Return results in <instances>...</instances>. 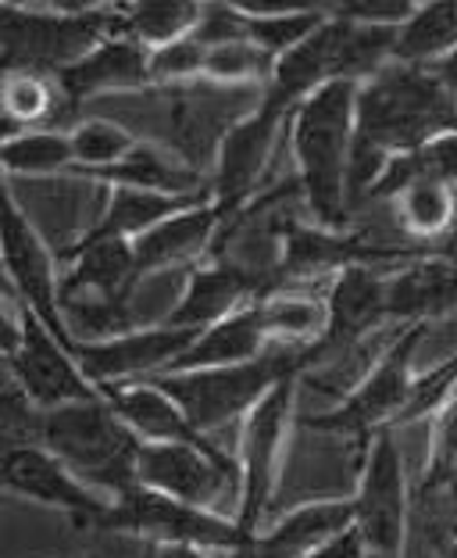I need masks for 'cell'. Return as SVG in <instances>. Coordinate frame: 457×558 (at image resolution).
<instances>
[{"label":"cell","instance_id":"cell-5","mask_svg":"<svg viewBox=\"0 0 457 558\" xmlns=\"http://www.w3.org/2000/svg\"><path fill=\"white\" fill-rule=\"evenodd\" d=\"M100 530H125V534H144L158 544H186V548H219L236 551L250 541L244 530L228 519L211 515L197 505L175 501L169 494H158L150 487H136L108 505Z\"/></svg>","mask_w":457,"mask_h":558},{"label":"cell","instance_id":"cell-31","mask_svg":"<svg viewBox=\"0 0 457 558\" xmlns=\"http://www.w3.org/2000/svg\"><path fill=\"white\" fill-rule=\"evenodd\" d=\"M247 19H250V44L264 50L272 61L283 58L286 50L300 47L325 22L319 8H300V11L279 8L272 15H247Z\"/></svg>","mask_w":457,"mask_h":558},{"label":"cell","instance_id":"cell-37","mask_svg":"<svg viewBox=\"0 0 457 558\" xmlns=\"http://www.w3.org/2000/svg\"><path fill=\"white\" fill-rule=\"evenodd\" d=\"M194 36L205 47H222V44H239L250 40V19L239 8L228 4H205L200 8V22Z\"/></svg>","mask_w":457,"mask_h":558},{"label":"cell","instance_id":"cell-14","mask_svg":"<svg viewBox=\"0 0 457 558\" xmlns=\"http://www.w3.org/2000/svg\"><path fill=\"white\" fill-rule=\"evenodd\" d=\"M289 119L286 111H279L275 105H264L254 111L250 119L225 133L222 140V155H219V175H214V208L222 215L236 211L258 186L264 161H269L279 125Z\"/></svg>","mask_w":457,"mask_h":558},{"label":"cell","instance_id":"cell-35","mask_svg":"<svg viewBox=\"0 0 457 558\" xmlns=\"http://www.w3.org/2000/svg\"><path fill=\"white\" fill-rule=\"evenodd\" d=\"M275 61L258 50L250 40L239 44H222V47H208V65L205 75L222 83H247V80H261V75H272Z\"/></svg>","mask_w":457,"mask_h":558},{"label":"cell","instance_id":"cell-43","mask_svg":"<svg viewBox=\"0 0 457 558\" xmlns=\"http://www.w3.org/2000/svg\"><path fill=\"white\" fill-rule=\"evenodd\" d=\"M440 255H443V258H454V262H457V230H454V233L447 236V244H443V251H440Z\"/></svg>","mask_w":457,"mask_h":558},{"label":"cell","instance_id":"cell-28","mask_svg":"<svg viewBox=\"0 0 457 558\" xmlns=\"http://www.w3.org/2000/svg\"><path fill=\"white\" fill-rule=\"evenodd\" d=\"M75 165L72 158V136L58 130H36L15 133L0 140V169L15 175H50Z\"/></svg>","mask_w":457,"mask_h":558},{"label":"cell","instance_id":"cell-27","mask_svg":"<svg viewBox=\"0 0 457 558\" xmlns=\"http://www.w3.org/2000/svg\"><path fill=\"white\" fill-rule=\"evenodd\" d=\"M200 8L205 4H186V0H147V4H133L129 15L122 19V33L133 36L147 50H155L194 33L200 22Z\"/></svg>","mask_w":457,"mask_h":558},{"label":"cell","instance_id":"cell-6","mask_svg":"<svg viewBox=\"0 0 457 558\" xmlns=\"http://www.w3.org/2000/svg\"><path fill=\"white\" fill-rule=\"evenodd\" d=\"M0 258H4L8 279L22 308H29L65 348H75L65 326V312H61V283L54 279L50 251L8 186H0Z\"/></svg>","mask_w":457,"mask_h":558},{"label":"cell","instance_id":"cell-19","mask_svg":"<svg viewBox=\"0 0 457 558\" xmlns=\"http://www.w3.org/2000/svg\"><path fill=\"white\" fill-rule=\"evenodd\" d=\"M264 337L269 333H264L261 304H247V308L233 312L228 319L208 326L164 373H194V369H214V365L250 362L264 354Z\"/></svg>","mask_w":457,"mask_h":558},{"label":"cell","instance_id":"cell-11","mask_svg":"<svg viewBox=\"0 0 457 558\" xmlns=\"http://www.w3.org/2000/svg\"><path fill=\"white\" fill-rule=\"evenodd\" d=\"M354 526L361 530L368 551L397 555L404 534H408V498H404V465L400 451L393 444L390 429H379V437L368 451L358 501H354Z\"/></svg>","mask_w":457,"mask_h":558},{"label":"cell","instance_id":"cell-26","mask_svg":"<svg viewBox=\"0 0 457 558\" xmlns=\"http://www.w3.org/2000/svg\"><path fill=\"white\" fill-rule=\"evenodd\" d=\"M411 183H443L457 186V130L429 140L425 147L411 150V155H397L375 183L368 201H393L404 194Z\"/></svg>","mask_w":457,"mask_h":558},{"label":"cell","instance_id":"cell-38","mask_svg":"<svg viewBox=\"0 0 457 558\" xmlns=\"http://www.w3.org/2000/svg\"><path fill=\"white\" fill-rule=\"evenodd\" d=\"M368 555V544L361 537L358 526H347L339 530V534H333L325 544H319L308 558H365Z\"/></svg>","mask_w":457,"mask_h":558},{"label":"cell","instance_id":"cell-30","mask_svg":"<svg viewBox=\"0 0 457 558\" xmlns=\"http://www.w3.org/2000/svg\"><path fill=\"white\" fill-rule=\"evenodd\" d=\"M58 108V90L47 75L33 69H15L0 80V111L15 125H36Z\"/></svg>","mask_w":457,"mask_h":558},{"label":"cell","instance_id":"cell-21","mask_svg":"<svg viewBox=\"0 0 457 558\" xmlns=\"http://www.w3.org/2000/svg\"><path fill=\"white\" fill-rule=\"evenodd\" d=\"M457 308V262L425 258L400 276L386 279V315L408 323H425Z\"/></svg>","mask_w":457,"mask_h":558},{"label":"cell","instance_id":"cell-9","mask_svg":"<svg viewBox=\"0 0 457 558\" xmlns=\"http://www.w3.org/2000/svg\"><path fill=\"white\" fill-rule=\"evenodd\" d=\"M425 337V323H411L397 344L386 351V359L375 365L372 376L354 390V395L339 404L333 415L319 418H304V426L325 429V434H368V429L400 418V412L408 409L411 398V354L418 348V340Z\"/></svg>","mask_w":457,"mask_h":558},{"label":"cell","instance_id":"cell-3","mask_svg":"<svg viewBox=\"0 0 457 558\" xmlns=\"http://www.w3.org/2000/svg\"><path fill=\"white\" fill-rule=\"evenodd\" d=\"M44 448L83 484L122 498L139 487V440L108 398L61 404L44 412Z\"/></svg>","mask_w":457,"mask_h":558},{"label":"cell","instance_id":"cell-34","mask_svg":"<svg viewBox=\"0 0 457 558\" xmlns=\"http://www.w3.org/2000/svg\"><path fill=\"white\" fill-rule=\"evenodd\" d=\"M258 304L269 337H314L329 323V308L314 298H269Z\"/></svg>","mask_w":457,"mask_h":558},{"label":"cell","instance_id":"cell-15","mask_svg":"<svg viewBox=\"0 0 457 558\" xmlns=\"http://www.w3.org/2000/svg\"><path fill=\"white\" fill-rule=\"evenodd\" d=\"M150 83V50L133 36H104L79 61L58 69V86L65 100H86L108 90H136Z\"/></svg>","mask_w":457,"mask_h":558},{"label":"cell","instance_id":"cell-4","mask_svg":"<svg viewBox=\"0 0 457 558\" xmlns=\"http://www.w3.org/2000/svg\"><path fill=\"white\" fill-rule=\"evenodd\" d=\"M314 348H279L264 351L258 359L239 365H214V369H194V373H161L147 384L164 390L189 418V426L200 434H214V429L228 426L239 415H250L269 390L286 376H297L304 365L314 359Z\"/></svg>","mask_w":457,"mask_h":558},{"label":"cell","instance_id":"cell-22","mask_svg":"<svg viewBox=\"0 0 457 558\" xmlns=\"http://www.w3.org/2000/svg\"><path fill=\"white\" fill-rule=\"evenodd\" d=\"M222 219L225 215L214 208V201H205V205L186 208L180 215H172V219H164L161 226H155L150 233L136 236L133 240V258H136L139 276L200 251L214 236Z\"/></svg>","mask_w":457,"mask_h":558},{"label":"cell","instance_id":"cell-45","mask_svg":"<svg viewBox=\"0 0 457 558\" xmlns=\"http://www.w3.org/2000/svg\"><path fill=\"white\" fill-rule=\"evenodd\" d=\"M365 558H397V555H386V551H368Z\"/></svg>","mask_w":457,"mask_h":558},{"label":"cell","instance_id":"cell-16","mask_svg":"<svg viewBox=\"0 0 457 558\" xmlns=\"http://www.w3.org/2000/svg\"><path fill=\"white\" fill-rule=\"evenodd\" d=\"M104 398L119 418L144 444H194L205 451H222L211 437L189 426V418L164 390L155 384H133V387H104Z\"/></svg>","mask_w":457,"mask_h":558},{"label":"cell","instance_id":"cell-36","mask_svg":"<svg viewBox=\"0 0 457 558\" xmlns=\"http://www.w3.org/2000/svg\"><path fill=\"white\" fill-rule=\"evenodd\" d=\"M208 65V47L197 40L194 33L183 40H172L164 47L150 50V80H186V75H200Z\"/></svg>","mask_w":457,"mask_h":558},{"label":"cell","instance_id":"cell-7","mask_svg":"<svg viewBox=\"0 0 457 558\" xmlns=\"http://www.w3.org/2000/svg\"><path fill=\"white\" fill-rule=\"evenodd\" d=\"M289 409H294V376L279 379L247 415L244 465H239V519H236V526L244 530L247 537H258L264 509H269Z\"/></svg>","mask_w":457,"mask_h":558},{"label":"cell","instance_id":"cell-8","mask_svg":"<svg viewBox=\"0 0 457 558\" xmlns=\"http://www.w3.org/2000/svg\"><path fill=\"white\" fill-rule=\"evenodd\" d=\"M8 365L15 384L25 390V398L40 412L104 398V390H97L94 379L79 369L72 348L61 344L29 308H22V344L8 359Z\"/></svg>","mask_w":457,"mask_h":558},{"label":"cell","instance_id":"cell-42","mask_svg":"<svg viewBox=\"0 0 457 558\" xmlns=\"http://www.w3.org/2000/svg\"><path fill=\"white\" fill-rule=\"evenodd\" d=\"M0 301H18V294H15V287H11V279H8V269H4V258H0Z\"/></svg>","mask_w":457,"mask_h":558},{"label":"cell","instance_id":"cell-12","mask_svg":"<svg viewBox=\"0 0 457 558\" xmlns=\"http://www.w3.org/2000/svg\"><path fill=\"white\" fill-rule=\"evenodd\" d=\"M0 490L22 494V498L40 505H54V509H65L83 523H100L108 512V501H100L79 476H72L44 444L0 454Z\"/></svg>","mask_w":457,"mask_h":558},{"label":"cell","instance_id":"cell-20","mask_svg":"<svg viewBox=\"0 0 457 558\" xmlns=\"http://www.w3.org/2000/svg\"><path fill=\"white\" fill-rule=\"evenodd\" d=\"M325 308H329L325 337L314 351L347 344V340L361 337L365 329H372L379 319H383L386 315V279L375 276L368 265H350V269H343L339 279L333 283V294H329Z\"/></svg>","mask_w":457,"mask_h":558},{"label":"cell","instance_id":"cell-29","mask_svg":"<svg viewBox=\"0 0 457 558\" xmlns=\"http://www.w3.org/2000/svg\"><path fill=\"white\" fill-rule=\"evenodd\" d=\"M393 201H397V215H400L404 230L422 240L440 236L457 219L454 186H443V183H411Z\"/></svg>","mask_w":457,"mask_h":558},{"label":"cell","instance_id":"cell-44","mask_svg":"<svg viewBox=\"0 0 457 558\" xmlns=\"http://www.w3.org/2000/svg\"><path fill=\"white\" fill-rule=\"evenodd\" d=\"M443 558H457V541L447 544V551H443Z\"/></svg>","mask_w":457,"mask_h":558},{"label":"cell","instance_id":"cell-1","mask_svg":"<svg viewBox=\"0 0 457 558\" xmlns=\"http://www.w3.org/2000/svg\"><path fill=\"white\" fill-rule=\"evenodd\" d=\"M454 130V94L443 90L433 69L393 61L383 72H375L372 80L358 86V105H354L347 205H365L397 155H411L429 140Z\"/></svg>","mask_w":457,"mask_h":558},{"label":"cell","instance_id":"cell-47","mask_svg":"<svg viewBox=\"0 0 457 558\" xmlns=\"http://www.w3.org/2000/svg\"><path fill=\"white\" fill-rule=\"evenodd\" d=\"M454 201H457V186H454Z\"/></svg>","mask_w":457,"mask_h":558},{"label":"cell","instance_id":"cell-24","mask_svg":"<svg viewBox=\"0 0 457 558\" xmlns=\"http://www.w3.org/2000/svg\"><path fill=\"white\" fill-rule=\"evenodd\" d=\"M457 47V0H436V4L415 8V15L400 25L393 61L397 65H436Z\"/></svg>","mask_w":457,"mask_h":558},{"label":"cell","instance_id":"cell-18","mask_svg":"<svg viewBox=\"0 0 457 558\" xmlns=\"http://www.w3.org/2000/svg\"><path fill=\"white\" fill-rule=\"evenodd\" d=\"M72 272L61 279V301L75 294H94L100 301H129L139 279L129 240H86L72 251Z\"/></svg>","mask_w":457,"mask_h":558},{"label":"cell","instance_id":"cell-2","mask_svg":"<svg viewBox=\"0 0 457 558\" xmlns=\"http://www.w3.org/2000/svg\"><path fill=\"white\" fill-rule=\"evenodd\" d=\"M354 105H358V83H325L289 116L300 172L297 183L322 230H339L350 215L347 169L354 147Z\"/></svg>","mask_w":457,"mask_h":558},{"label":"cell","instance_id":"cell-39","mask_svg":"<svg viewBox=\"0 0 457 558\" xmlns=\"http://www.w3.org/2000/svg\"><path fill=\"white\" fill-rule=\"evenodd\" d=\"M22 344V326H15V319L0 308V359H11Z\"/></svg>","mask_w":457,"mask_h":558},{"label":"cell","instance_id":"cell-32","mask_svg":"<svg viewBox=\"0 0 457 558\" xmlns=\"http://www.w3.org/2000/svg\"><path fill=\"white\" fill-rule=\"evenodd\" d=\"M44 437V412L25 398L11 373H0V454L40 444Z\"/></svg>","mask_w":457,"mask_h":558},{"label":"cell","instance_id":"cell-17","mask_svg":"<svg viewBox=\"0 0 457 558\" xmlns=\"http://www.w3.org/2000/svg\"><path fill=\"white\" fill-rule=\"evenodd\" d=\"M264 290V279L244 265H211L189 279L180 308L169 315V326L180 329H208L239 312V304Z\"/></svg>","mask_w":457,"mask_h":558},{"label":"cell","instance_id":"cell-23","mask_svg":"<svg viewBox=\"0 0 457 558\" xmlns=\"http://www.w3.org/2000/svg\"><path fill=\"white\" fill-rule=\"evenodd\" d=\"M205 205V197H172V194H155V190H129V186H114L108 211L100 215V222L94 226L86 240H133L150 233L164 219L180 215L186 208Z\"/></svg>","mask_w":457,"mask_h":558},{"label":"cell","instance_id":"cell-33","mask_svg":"<svg viewBox=\"0 0 457 558\" xmlns=\"http://www.w3.org/2000/svg\"><path fill=\"white\" fill-rule=\"evenodd\" d=\"M133 147H136L133 136L108 119H90V122L75 125V133H72V158L90 175L100 169H111V165L122 161Z\"/></svg>","mask_w":457,"mask_h":558},{"label":"cell","instance_id":"cell-25","mask_svg":"<svg viewBox=\"0 0 457 558\" xmlns=\"http://www.w3.org/2000/svg\"><path fill=\"white\" fill-rule=\"evenodd\" d=\"M97 180L114 183V186H129V190H155V194H172V197H197V172L186 165L172 161L161 150L136 144L122 161H114L111 169L94 172Z\"/></svg>","mask_w":457,"mask_h":558},{"label":"cell","instance_id":"cell-40","mask_svg":"<svg viewBox=\"0 0 457 558\" xmlns=\"http://www.w3.org/2000/svg\"><path fill=\"white\" fill-rule=\"evenodd\" d=\"M433 75L443 83V90L447 94H457V47L450 50L447 58H440L433 65Z\"/></svg>","mask_w":457,"mask_h":558},{"label":"cell","instance_id":"cell-13","mask_svg":"<svg viewBox=\"0 0 457 558\" xmlns=\"http://www.w3.org/2000/svg\"><path fill=\"white\" fill-rule=\"evenodd\" d=\"M200 333H205V329H180V326L164 323L158 329H129V333L111 337V340L75 344L72 354L94 384H104V379L119 384V379H129V376L169 369Z\"/></svg>","mask_w":457,"mask_h":558},{"label":"cell","instance_id":"cell-41","mask_svg":"<svg viewBox=\"0 0 457 558\" xmlns=\"http://www.w3.org/2000/svg\"><path fill=\"white\" fill-rule=\"evenodd\" d=\"M158 558H208L200 548H186V544H161Z\"/></svg>","mask_w":457,"mask_h":558},{"label":"cell","instance_id":"cell-46","mask_svg":"<svg viewBox=\"0 0 457 558\" xmlns=\"http://www.w3.org/2000/svg\"><path fill=\"white\" fill-rule=\"evenodd\" d=\"M0 186H4V169H0Z\"/></svg>","mask_w":457,"mask_h":558},{"label":"cell","instance_id":"cell-10","mask_svg":"<svg viewBox=\"0 0 457 558\" xmlns=\"http://www.w3.org/2000/svg\"><path fill=\"white\" fill-rule=\"evenodd\" d=\"M239 469L225 451H205L194 444H144L139 448V487L169 494L175 501L219 505L236 487Z\"/></svg>","mask_w":457,"mask_h":558}]
</instances>
